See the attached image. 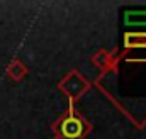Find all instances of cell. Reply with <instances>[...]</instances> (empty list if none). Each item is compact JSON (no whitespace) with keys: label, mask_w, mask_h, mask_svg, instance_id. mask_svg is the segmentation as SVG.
<instances>
[{"label":"cell","mask_w":146,"mask_h":139,"mask_svg":"<svg viewBox=\"0 0 146 139\" xmlns=\"http://www.w3.org/2000/svg\"><path fill=\"white\" fill-rule=\"evenodd\" d=\"M53 131L54 138L60 139H85L92 131V124L82 114H78L73 102H70L66 112L53 124Z\"/></svg>","instance_id":"1"},{"label":"cell","mask_w":146,"mask_h":139,"mask_svg":"<svg viewBox=\"0 0 146 139\" xmlns=\"http://www.w3.org/2000/svg\"><path fill=\"white\" fill-rule=\"evenodd\" d=\"M58 90L68 99V102H75L90 90V83L85 76H82L76 70H73L58 83Z\"/></svg>","instance_id":"2"},{"label":"cell","mask_w":146,"mask_h":139,"mask_svg":"<svg viewBox=\"0 0 146 139\" xmlns=\"http://www.w3.org/2000/svg\"><path fill=\"white\" fill-rule=\"evenodd\" d=\"M115 53H110V51H106V49H100L99 53L94 54L92 58V63L102 71H107V70L115 68V61H117V56H114Z\"/></svg>","instance_id":"3"},{"label":"cell","mask_w":146,"mask_h":139,"mask_svg":"<svg viewBox=\"0 0 146 139\" xmlns=\"http://www.w3.org/2000/svg\"><path fill=\"white\" fill-rule=\"evenodd\" d=\"M124 48L126 49H146V31H141V32L127 31L124 34Z\"/></svg>","instance_id":"4"},{"label":"cell","mask_w":146,"mask_h":139,"mask_svg":"<svg viewBox=\"0 0 146 139\" xmlns=\"http://www.w3.org/2000/svg\"><path fill=\"white\" fill-rule=\"evenodd\" d=\"M124 24L126 27H146V10H126Z\"/></svg>","instance_id":"5"},{"label":"cell","mask_w":146,"mask_h":139,"mask_svg":"<svg viewBox=\"0 0 146 139\" xmlns=\"http://www.w3.org/2000/svg\"><path fill=\"white\" fill-rule=\"evenodd\" d=\"M26 75H27V66H26L19 58L12 60L10 65L7 66V76H9L10 80H14V81H21Z\"/></svg>","instance_id":"6"},{"label":"cell","mask_w":146,"mask_h":139,"mask_svg":"<svg viewBox=\"0 0 146 139\" xmlns=\"http://www.w3.org/2000/svg\"><path fill=\"white\" fill-rule=\"evenodd\" d=\"M53 139H60V138H53Z\"/></svg>","instance_id":"7"}]
</instances>
